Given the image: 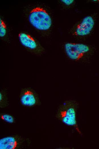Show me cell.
Wrapping results in <instances>:
<instances>
[{
  "label": "cell",
  "instance_id": "6da1fadb",
  "mask_svg": "<svg viewBox=\"0 0 99 149\" xmlns=\"http://www.w3.org/2000/svg\"><path fill=\"white\" fill-rule=\"evenodd\" d=\"M78 104L75 101H65L59 107L57 117L66 125L73 127L80 135L82 134L77 121V112Z\"/></svg>",
  "mask_w": 99,
  "mask_h": 149
},
{
  "label": "cell",
  "instance_id": "7a4b0ae2",
  "mask_svg": "<svg viewBox=\"0 0 99 149\" xmlns=\"http://www.w3.org/2000/svg\"><path fill=\"white\" fill-rule=\"evenodd\" d=\"M28 19L30 23L40 30H47L52 24V20L50 15L45 10L39 7L34 8L31 11Z\"/></svg>",
  "mask_w": 99,
  "mask_h": 149
},
{
  "label": "cell",
  "instance_id": "3957f363",
  "mask_svg": "<svg viewBox=\"0 0 99 149\" xmlns=\"http://www.w3.org/2000/svg\"><path fill=\"white\" fill-rule=\"evenodd\" d=\"M64 48L67 56L73 61L81 60L90 50L87 45L81 43L67 42L65 44Z\"/></svg>",
  "mask_w": 99,
  "mask_h": 149
},
{
  "label": "cell",
  "instance_id": "277c9868",
  "mask_svg": "<svg viewBox=\"0 0 99 149\" xmlns=\"http://www.w3.org/2000/svg\"><path fill=\"white\" fill-rule=\"evenodd\" d=\"M27 138L17 135L8 136L0 139V149H15L26 147L30 143Z\"/></svg>",
  "mask_w": 99,
  "mask_h": 149
},
{
  "label": "cell",
  "instance_id": "5b68a950",
  "mask_svg": "<svg viewBox=\"0 0 99 149\" xmlns=\"http://www.w3.org/2000/svg\"><path fill=\"white\" fill-rule=\"evenodd\" d=\"M94 23L92 17L90 15L85 16L77 25L74 34L77 36H84L89 34L93 29Z\"/></svg>",
  "mask_w": 99,
  "mask_h": 149
},
{
  "label": "cell",
  "instance_id": "8992f818",
  "mask_svg": "<svg viewBox=\"0 0 99 149\" xmlns=\"http://www.w3.org/2000/svg\"><path fill=\"white\" fill-rule=\"evenodd\" d=\"M20 100L22 105L30 107L38 104L39 101L38 96L35 92L29 88H24L21 90Z\"/></svg>",
  "mask_w": 99,
  "mask_h": 149
},
{
  "label": "cell",
  "instance_id": "52a82bcc",
  "mask_svg": "<svg viewBox=\"0 0 99 149\" xmlns=\"http://www.w3.org/2000/svg\"><path fill=\"white\" fill-rule=\"evenodd\" d=\"M18 38L20 43L24 47L31 50H35L38 48L35 40L30 35L21 33L19 34Z\"/></svg>",
  "mask_w": 99,
  "mask_h": 149
},
{
  "label": "cell",
  "instance_id": "ba28073f",
  "mask_svg": "<svg viewBox=\"0 0 99 149\" xmlns=\"http://www.w3.org/2000/svg\"><path fill=\"white\" fill-rule=\"evenodd\" d=\"M9 105L7 90L6 89L1 90L0 92V107H5Z\"/></svg>",
  "mask_w": 99,
  "mask_h": 149
},
{
  "label": "cell",
  "instance_id": "9c48e42d",
  "mask_svg": "<svg viewBox=\"0 0 99 149\" xmlns=\"http://www.w3.org/2000/svg\"><path fill=\"white\" fill-rule=\"evenodd\" d=\"M1 118L5 122L12 123L15 122L14 117L11 115L7 113H1L0 115Z\"/></svg>",
  "mask_w": 99,
  "mask_h": 149
},
{
  "label": "cell",
  "instance_id": "30bf717a",
  "mask_svg": "<svg viewBox=\"0 0 99 149\" xmlns=\"http://www.w3.org/2000/svg\"><path fill=\"white\" fill-rule=\"evenodd\" d=\"M6 26L4 21L0 18V36L2 37L6 35L7 32Z\"/></svg>",
  "mask_w": 99,
  "mask_h": 149
},
{
  "label": "cell",
  "instance_id": "8fae6325",
  "mask_svg": "<svg viewBox=\"0 0 99 149\" xmlns=\"http://www.w3.org/2000/svg\"><path fill=\"white\" fill-rule=\"evenodd\" d=\"M61 1L65 5L67 6L71 5L74 1V0H61Z\"/></svg>",
  "mask_w": 99,
  "mask_h": 149
}]
</instances>
